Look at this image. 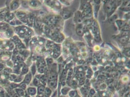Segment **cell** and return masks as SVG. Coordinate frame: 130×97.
Here are the masks:
<instances>
[{"label":"cell","mask_w":130,"mask_h":97,"mask_svg":"<svg viewBox=\"0 0 130 97\" xmlns=\"http://www.w3.org/2000/svg\"><path fill=\"white\" fill-rule=\"evenodd\" d=\"M26 27L23 26H18L14 28L16 33L21 38L26 37L28 36L26 32Z\"/></svg>","instance_id":"obj_1"},{"label":"cell","mask_w":130,"mask_h":97,"mask_svg":"<svg viewBox=\"0 0 130 97\" xmlns=\"http://www.w3.org/2000/svg\"><path fill=\"white\" fill-rule=\"evenodd\" d=\"M20 3L19 1H12L10 3L9 5L8 10L10 11V12H13L14 11L17 10L20 7Z\"/></svg>","instance_id":"obj_2"},{"label":"cell","mask_w":130,"mask_h":97,"mask_svg":"<svg viewBox=\"0 0 130 97\" xmlns=\"http://www.w3.org/2000/svg\"><path fill=\"white\" fill-rule=\"evenodd\" d=\"M10 28V25L6 22H0V32H5Z\"/></svg>","instance_id":"obj_3"},{"label":"cell","mask_w":130,"mask_h":97,"mask_svg":"<svg viewBox=\"0 0 130 97\" xmlns=\"http://www.w3.org/2000/svg\"><path fill=\"white\" fill-rule=\"evenodd\" d=\"M10 40L14 43L15 45L17 46V47L22 43L21 39L17 36H13L10 38Z\"/></svg>","instance_id":"obj_4"},{"label":"cell","mask_w":130,"mask_h":97,"mask_svg":"<svg viewBox=\"0 0 130 97\" xmlns=\"http://www.w3.org/2000/svg\"><path fill=\"white\" fill-rule=\"evenodd\" d=\"M32 78V74L31 72H29L25 76V77L23 79V83H25L26 84H28L30 83L31 81Z\"/></svg>","instance_id":"obj_5"},{"label":"cell","mask_w":130,"mask_h":97,"mask_svg":"<svg viewBox=\"0 0 130 97\" xmlns=\"http://www.w3.org/2000/svg\"><path fill=\"white\" fill-rule=\"evenodd\" d=\"M16 16L18 19L21 21L26 17V14L23 11H18L16 13Z\"/></svg>","instance_id":"obj_6"},{"label":"cell","mask_w":130,"mask_h":97,"mask_svg":"<svg viewBox=\"0 0 130 97\" xmlns=\"http://www.w3.org/2000/svg\"><path fill=\"white\" fill-rule=\"evenodd\" d=\"M71 15V13L70 11H69L68 9H64L63 10L62 12V16L63 18H64V19H67L69 18L70 17V16Z\"/></svg>","instance_id":"obj_7"},{"label":"cell","mask_w":130,"mask_h":97,"mask_svg":"<svg viewBox=\"0 0 130 97\" xmlns=\"http://www.w3.org/2000/svg\"><path fill=\"white\" fill-rule=\"evenodd\" d=\"M5 34L7 37L11 38L13 36L14 31L12 29V28L10 27L7 31L5 32Z\"/></svg>","instance_id":"obj_8"},{"label":"cell","mask_w":130,"mask_h":97,"mask_svg":"<svg viewBox=\"0 0 130 97\" xmlns=\"http://www.w3.org/2000/svg\"><path fill=\"white\" fill-rule=\"evenodd\" d=\"M29 4L31 7L33 8H38L40 5V2L38 1H31L29 3Z\"/></svg>","instance_id":"obj_9"},{"label":"cell","mask_w":130,"mask_h":97,"mask_svg":"<svg viewBox=\"0 0 130 97\" xmlns=\"http://www.w3.org/2000/svg\"><path fill=\"white\" fill-rule=\"evenodd\" d=\"M13 72L12 69L11 68L6 67L3 70V74L8 77L9 75L11 74Z\"/></svg>","instance_id":"obj_10"},{"label":"cell","mask_w":130,"mask_h":97,"mask_svg":"<svg viewBox=\"0 0 130 97\" xmlns=\"http://www.w3.org/2000/svg\"><path fill=\"white\" fill-rule=\"evenodd\" d=\"M29 71V68L27 65H24L23 67H22V71H21L20 74L21 76H23V75L26 74Z\"/></svg>","instance_id":"obj_11"},{"label":"cell","mask_w":130,"mask_h":97,"mask_svg":"<svg viewBox=\"0 0 130 97\" xmlns=\"http://www.w3.org/2000/svg\"><path fill=\"white\" fill-rule=\"evenodd\" d=\"M27 91L28 94L31 96H34L36 94L37 90L35 87H29L27 89Z\"/></svg>","instance_id":"obj_12"},{"label":"cell","mask_w":130,"mask_h":97,"mask_svg":"<svg viewBox=\"0 0 130 97\" xmlns=\"http://www.w3.org/2000/svg\"><path fill=\"white\" fill-rule=\"evenodd\" d=\"M15 91L16 93V94H17L20 97L23 96L24 94V92L23 91V90L20 88H16L15 89Z\"/></svg>","instance_id":"obj_13"},{"label":"cell","mask_w":130,"mask_h":97,"mask_svg":"<svg viewBox=\"0 0 130 97\" xmlns=\"http://www.w3.org/2000/svg\"><path fill=\"white\" fill-rule=\"evenodd\" d=\"M75 18L77 23H81L82 22V18L81 17V14L79 11H78L76 13Z\"/></svg>","instance_id":"obj_14"},{"label":"cell","mask_w":130,"mask_h":97,"mask_svg":"<svg viewBox=\"0 0 130 97\" xmlns=\"http://www.w3.org/2000/svg\"><path fill=\"white\" fill-rule=\"evenodd\" d=\"M76 32L77 34L80 36H82L84 34V29L83 27H78L77 28Z\"/></svg>","instance_id":"obj_15"},{"label":"cell","mask_w":130,"mask_h":97,"mask_svg":"<svg viewBox=\"0 0 130 97\" xmlns=\"http://www.w3.org/2000/svg\"><path fill=\"white\" fill-rule=\"evenodd\" d=\"M17 77H18L17 75L15 74L14 73V74L11 73L8 76V80H9V81H10L12 82H14V81L15 80V79L17 78Z\"/></svg>","instance_id":"obj_16"},{"label":"cell","mask_w":130,"mask_h":97,"mask_svg":"<svg viewBox=\"0 0 130 97\" xmlns=\"http://www.w3.org/2000/svg\"><path fill=\"white\" fill-rule=\"evenodd\" d=\"M57 75L55 73L52 72V73H51V74L50 75V76L49 77V79L50 81L54 80H56L57 79Z\"/></svg>","instance_id":"obj_17"},{"label":"cell","mask_w":130,"mask_h":97,"mask_svg":"<svg viewBox=\"0 0 130 97\" xmlns=\"http://www.w3.org/2000/svg\"><path fill=\"white\" fill-rule=\"evenodd\" d=\"M56 85H57V80L56 79L54 80H53V81H50V82H49V85L51 87L55 88L56 87Z\"/></svg>","instance_id":"obj_18"},{"label":"cell","mask_w":130,"mask_h":97,"mask_svg":"<svg viewBox=\"0 0 130 97\" xmlns=\"http://www.w3.org/2000/svg\"><path fill=\"white\" fill-rule=\"evenodd\" d=\"M116 23L117 25L118 26V27L119 28L124 27L125 26V24H126V23L124 21H117L116 22Z\"/></svg>","instance_id":"obj_19"},{"label":"cell","mask_w":130,"mask_h":97,"mask_svg":"<svg viewBox=\"0 0 130 97\" xmlns=\"http://www.w3.org/2000/svg\"><path fill=\"white\" fill-rule=\"evenodd\" d=\"M44 89H45V88H44V86L43 85H41L39 86L38 89V94H39L42 93L44 92Z\"/></svg>","instance_id":"obj_20"},{"label":"cell","mask_w":130,"mask_h":97,"mask_svg":"<svg viewBox=\"0 0 130 97\" xmlns=\"http://www.w3.org/2000/svg\"><path fill=\"white\" fill-rule=\"evenodd\" d=\"M90 5L89 4V3H84L83 5H82V8L84 10L85 9H88L89 8H90Z\"/></svg>","instance_id":"obj_21"},{"label":"cell","mask_w":130,"mask_h":97,"mask_svg":"<svg viewBox=\"0 0 130 97\" xmlns=\"http://www.w3.org/2000/svg\"><path fill=\"white\" fill-rule=\"evenodd\" d=\"M36 71H37L36 66L35 64H34L31 67V72H32L33 75H34L35 74V73L36 72Z\"/></svg>","instance_id":"obj_22"},{"label":"cell","mask_w":130,"mask_h":97,"mask_svg":"<svg viewBox=\"0 0 130 97\" xmlns=\"http://www.w3.org/2000/svg\"><path fill=\"white\" fill-rule=\"evenodd\" d=\"M112 9V6L110 3H107L106 5L105 6V9L107 11H110Z\"/></svg>","instance_id":"obj_23"},{"label":"cell","mask_w":130,"mask_h":97,"mask_svg":"<svg viewBox=\"0 0 130 97\" xmlns=\"http://www.w3.org/2000/svg\"><path fill=\"white\" fill-rule=\"evenodd\" d=\"M35 25L37 28L39 27L41 25V23L38 19H36L35 20Z\"/></svg>","instance_id":"obj_24"},{"label":"cell","mask_w":130,"mask_h":97,"mask_svg":"<svg viewBox=\"0 0 130 97\" xmlns=\"http://www.w3.org/2000/svg\"><path fill=\"white\" fill-rule=\"evenodd\" d=\"M128 38L126 36H125V37H123L120 38V39H119V41L122 43H125L128 40Z\"/></svg>","instance_id":"obj_25"},{"label":"cell","mask_w":130,"mask_h":97,"mask_svg":"<svg viewBox=\"0 0 130 97\" xmlns=\"http://www.w3.org/2000/svg\"><path fill=\"white\" fill-rule=\"evenodd\" d=\"M34 84L36 85V86H38L40 84V81L39 79H38V78H35V79L34 80Z\"/></svg>","instance_id":"obj_26"},{"label":"cell","mask_w":130,"mask_h":97,"mask_svg":"<svg viewBox=\"0 0 130 97\" xmlns=\"http://www.w3.org/2000/svg\"><path fill=\"white\" fill-rule=\"evenodd\" d=\"M22 6H23V7L24 8H28V5H29V3L27 2V1H22Z\"/></svg>","instance_id":"obj_27"},{"label":"cell","mask_w":130,"mask_h":97,"mask_svg":"<svg viewBox=\"0 0 130 97\" xmlns=\"http://www.w3.org/2000/svg\"><path fill=\"white\" fill-rule=\"evenodd\" d=\"M22 78L21 77V76H18L17 77V78L14 81V82L15 83H18V82H22Z\"/></svg>","instance_id":"obj_28"},{"label":"cell","mask_w":130,"mask_h":97,"mask_svg":"<svg viewBox=\"0 0 130 97\" xmlns=\"http://www.w3.org/2000/svg\"><path fill=\"white\" fill-rule=\"evenodd\" d=\"M45 70V68L44 67H38V71L40 73H43L44 72Z\"/></svg>","instance_id":"obj_29"},{"label":"cell","mask_w":130,"mask_h":97,"mask_svg":"<svg viewBox=\"0 0 130 97\" xmlns=\"http://www.w3.org/2000/svg\"><path fill=\"white\" fill-rule=\"evenodd\" d=\"M19 86L20 87V88L22 89H25L26 88V84L24 83H21V84H19Z\"/></svg>","instance_id":"obj_30"},{"label":"cell","mask_w":130,"mask_h":97,"mask_svg":"<svg viewBox=\"0 0 130 97\" xmlns=\"http://www.w3.org/2000/svg\"><path fill=\"white\" fill-rule=\"evenodd\" d=\"M77 93L75 91H71L69 93V95L71 97H75Z\"/></svg>","instance_id":"obj_31"},{"label":"cell","mask_w":130,"mask_h":97,"mask_svg":"<svg viewBox=\"0 0 130 97\" xmlns=\"http://www.w3.org/2000/svg\"><path fill=\"white\" fill-rule=\"evenodd\" d=\"M45 65V62L44 61H40L39 62V63H38V67H44Z\"/></svg>","instance_id":"obj_32"},{"label":"cell","mask_w":130,"mask_h":97,"mask_svg":"<svg viewBox=\"0 0 130 97\" xmlns=\"http://www.w3.org/2000/svg\"><path fill=\"white\" fill-rule=\"evenodd\" d=\"M5 66L4 64H3V63L0 62V72L3 71L4 69L5 68Z\"/></svg>","instance_id":"obj_33"},{"label":"cell","mask_w":130,"mask_h":97,"mask_svg":"<svg viewBox=\"0 0 130 97\" xmlns=\"http://www.w3.org/2000/svg\"><path fill=\"white\" fill-rule=\"evenodd\" d=\"M45 93L47 95H50L51 94V90L50 89V88H46L45 90Z\"/></svg>","instance_id":"obj_34"},{"label":"cell","mask_w":130,"mask_h":97,"mask_svg":"<svg viewBox=\"0 0 130 97\" xmlns=\"http://www.w3.org/2000/svg\"><path fill=\"white\" fill-rule=\"evenodd\" d=\"M69 88H63L62 90L63 94H65V95L67 93L68 91H69Z\"/></svg>","instance_id":"obj_35"},{"label":"cell","mask_w":130,"mask_h":97,"mask_svg":"<svg viewBox=\"0 0 130 97\" xmlns=\"http://www.w3.org/2000/svg\"><path fill=\"white\" fill-rule=\"evenodd\" d=\"M84 73L83 72H79L78 73V76L79 77V78L82 79L83 78H84Z\"/></svg>","instance_id":"obj_36"},{"label":"cell","mask_w":130,"mask_h":97,"mask_svg":"<svg viewBox=\"0 0 130 97\" xmlns=\"http://www.w3.org/2000/svg\"><path fill=\"white\" fill-rule=\"evenodd\" d=\"M130 29V27L128 26V25H125L123 28V30H124V31H129Z\"/></svg>","instance_id":"obj_37"},{"label":"cell","mask_w":130,"mask_h":97,"mask_svg":"<svg viewBox=\"0 0 130 97\" xmlns=\"http://www.w3.org/2000/svg\"><path fill=\"white\" fill-rule=\"evenodd\" d=\"M92 20H90V19L89 20H87L86 22V24H87V25H90L91 24H92Z\"/></svg>","instance_id":"obj_38"},{"label":"cell","mask_w":130,"mask_h":97,"mask_svg":"<svg viewBox=\"0 0 130 97\" xmlns=\"http://www.w3.org/2000/svg\"><path fill=\"white\" fill-rule=\"evenodd\" d=\"M95 40H97V41H99V40H100V36H99V35H98V34H97V35L95 36Z\"/></svg>","instance_id":"obj_39"},{"label":"cell","mask_w":130,"mask_h":97,"mask_svg":"<svg viewBox=\"0 0 130 97\" xmlns=\"http://www.w3.org/2000/svg\"><path fill=\"white\" fill-rule=\"evenodd\" d=\"M47 62H48V64L49 65H52L53 63V60L52 59L50 58V59H48V60L47 61Z\"/></svg>","instance_id":"obj_40"},{"label":"cell","mask_w":130,"mask_h":97,"mask_svg":"<svg viewBox=\"0 0 130 97\" xmlns=\"http://www.w3.org/2000/svg\"><path fill=\"white\" fill-rule=\"evenodd\" d=\"M59 53H58V52H54V55H53V56H54V58H56V57H57L58 56H59Z\"/></svg>","instance_id":"obj_41"},{"label":"cell","mask_w":130,"mask_h":97,"mask_svg":"<svg viewBox=\"0 0 130 97\" xmlns=\"http://www.w3.org/2000/svg\"><path fill=\"white\" fill-rule=\"evenodd\" d=\"M84 83V79H81L79 81L80 85H83Z\"/></svg>","instance_id":"obj_42"},{"label":"cell","mask_w":130,"mask_h":97,"mask_svg":"<svg viewBox=\"0 0 130 97\" xmlns=\"http://www.w3.org/2000/svg\"><path fill=\"white\" fill-rule=\"evenodd\" d=\"M36 38H34L32 40H31V45H34V44H35V43H36Z\"/></svg>","instance_id":"obj_43"},{"label":"cell","mask_w":130,"mask_h":97,"mask_svg":"<svg viewBox=\"0 0 130 97\" xmlns=\"http://www.w3.org/2000/svg\"><path fill=\"white\" fill-rule=\"evenodd\" d=\"M81 90L82 91V93H83L84 94H86L87 93V90L86 89H85V88H82Z\"/></svg>","instance_id":"obj_44"},{"label":"cell","mask_w":130,"mask_h":97,"mask_svg":"<svg viewBox=\"0 0 130 97\" xmlns=\"http://www.w3.org/2000/svg\"><path fill=\"white\" fill-rule=\"evenodd\" d=\"M93 33H97V32H98V28H96V27H93Z\"/></svg>","instance_id":"obj_45"},{"label":"cell","mask_w":130,"mask_h":97,"mask_svg":"<svg viewBox=\"0 0 130 97\" xmlns=\"http://www.w3.org/2000/svg\"><path fill=\"white\" fill-rule=\"evenodd\" d=\"M46 14V12H45L44 11H39V14L41 15H45Z\"/></svg>","instance_id":"obj_46"},{"label":"cell","mask_w":130,"mask_h":97,"mask_svg":"<svg viewBox=\"0 0 130 97\" xmlns=\"http://www.w3.org/2000/svg\"><path fill=\"white\" fill-rule=\"evenodd\" d=\"M95 93V90L94 89H91L90 91V94L91 95H94V94Z\"/></svg>","instance_id":"obj_47"},{"label":"cell","mask_w":130,"mask_h":97,"mask_svg":"<svg viewBox=\"0 0 130 97\" xmlns=\"http://www.w3.org/2000/svg\"><path fill=\"white\" fill-rule=\"evenodd\" d=\"M106 87V85L105 84H102L101 86V89H105Z\"/></svg>","instance_id":"obj_48"},{"label":"cell","mask_w":130,"mask_h":97,"mask_svg":"<svg viewBox=\"0 0 130 97\" xmlns=\"http://www.w3.org/2000/svg\"><path fill=\"white\" fill-rule=\"evenodd\" d=\"M72 73H73V70H72V69H70L68 74H69V76H70L71 75H72Z\"/></svg>","instance_id":"obj_49"},{"label":"cell","mask_w":130,"mask_h":97,"mask_svg":"<svg viewBox=\"0 0 130 97\" xmlns=\"http://www.w3.org/2000/svg\"><path fill=\"white\" fill-rule=\"evenodd\" d=\"M106 96V93H104V92H103L102 93V96L103 97H105Z\"/></svg>","instance_id":"obj_50"},{"label":"cell","mask_w":130,"mask_h":97,"mask_svg":"<svg viewBox=\"0 0 130 97\" xmlns=\"http://www.w3.org/2000/svg\"><path fill=\"white\" fill-rule=\"evenodd\" d=\"M37 59H38V60H40L41 59V57L40 56H37Z\"/></svg>","instance_id":"obj_51"},{"label":"cell","mask_w":130,"mask_h":97,"mask_svg":"<svg viewBox=\"0 0 130 97\" xmlns=\"http://www.w3.org/2000/svg\"><path fill=\"white\" fill-rule=\"evenodd\" d=\"M75 97H78V96H75Z\"/></svg>","instance_id":"obj_52"}]
</instances>
